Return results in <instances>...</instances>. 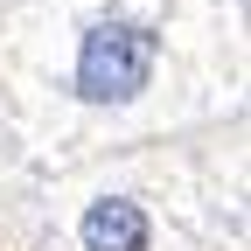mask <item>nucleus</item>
Listing matches in <instances>:
<instances>
[{
    "mask_svg": "<svg viewBox=\"0 0 251 251\" xmlns=\"http://www.w3.org/2000/svg\"><path fill=\"white\" fill-rule=\"evenodd\" d=\"M168 14L140 0H98L70 21L63 42V98L91 119H126L140 112L168 77Z\"/></svg>",
    "mask_w": 251,
    "mask_h": 251,
    "instance_id": "obj_1",
    "label": "nucleus"
},
{
    "mask_svg": "<svg viewBox=\"0 0 251 251\" xmlns=\"http://www.w3.org/2000/svg\"><path fill=\"white\" fill-rule=\"evenodd\" d=\"M70 244L77 251H161V216L133 188H91L70 209Z\"/></svg>",
    "mask_w": 251,
    "mask_h": 251,
    "instance_id": "obj_2",
    "label": "nucleus"
}]
</instances>
